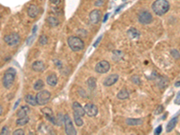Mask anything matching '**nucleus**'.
<instances>
[{"label": "nucleus", "mask_w": 180, "mask_h": 135, "mask_svg": "<svg viewBox=\"0 0 180 135\" xmlns=\"http://www.w3.org/2000/svg\"><path fill=\"white\" fill-rule=\"evenodd\" d=\"M152 10L157 16H163L169 10V3L167 0H156L152 4Z\"/></svg>", "instance_id": "obj_1"}, {"label": "nucleus", "mask_w": 180, "mask_h": 135, "mask_svg": "<svg viewBox=\"0 0 180 135\" xmlns=\"http://www.w3.org/2000/svg\"><path fill=\"white\" fill-rule=\"evenodd\" d=\"M16 77V70L14 68H9L4 73L3 77V86L6 89H9L13 86Z\"/></svg>", "instance_id": "obj_2"}, {"label": "nucleus", "mask_w": 180, "mask_h": 135, "mask_svg": "<svg viewBox=\"0 0 180 135\" xmlns=\"http://www.w3.org/2000/svg\"><path fill=\"white\" fill-rule=\"evenodd\" d=\"M68 44L71 50L76 52L82 51L85 46L84 42L78 36H69L68 38Z\"/></svg>", "instance_id": "obj_3"}, {"label": "nucleus", "mask_w": 180, "mask_h": 135, "mask_svg": "<svg viewBox=\"0 0 180 135\" xmlns=\"http://www.w3.org/2000/svg\"><path fill=\"white\" fill-rule=\"evenodd\" d=\"M35 97L39 105H44L51 100V93L48 90H42L37 93Z\"/></svg>", "instance_id": "obj_4"}, {"label": "nucleus", "mask_w": 180, "mask_h": 135, "mask_svg": "<svg viewBox=\"0 0 180 135\" xmlns=\"http://www.w3.org/2000/svg\"><path fill=\"white\" fill-rule=\"evenodd\" d=\"M64 125H65V131L67 134H69V135L77 134V131L74 128V125L72 124V121L68 115H64Z\"/></svg>", "instance_id": "obj_5"}, {"label": "nucleus", "mask_w": 180, "mask_h": 135, "mask_svg": "<svg viewBox=\"0 0 180 135\" xmlns=\"http://www.w3.org/2000/svg\"><path fill=\"white\" fill-rule=\"evenodd\" d=\"M4 41L9 46H15V45L19 43V42H20V36L18 35V33H10V34L6 35L5 37H4Z\"/></svg>", "instance_id": "obj_6"}, {"label": "nucleus", "mask_w": 180, "mask_h": 135, "mask_svg": "<svg viewBox=\"0 0 180 135\" xmlns=\"http://www.w3.org/2000/svg\"><path fill=\"white\" fill-rule=\"evenodd\" d=\"M95 70L99 74H104V73H107L110 70V64L106 60H101L95 65Z\"/></svg>", "instance_id": "obj_7"}, {"label": "nucleus", "mask_w": 180, "mask_h": 135, "mask_svg": "<svg viewBox=\"0 0 180 135\" xmlns=\"http://www.w3.org/2000/svg\"><path fill=\"white\" fill-rule=\"evenodd\" d=\"M138 20L142 24H149L153 21L152 15L148 11H142L138 15Z\"/></svg>", "instance_id": "obj_8"}, {"label": "nucleus", "mask_w": 180, "mask_h": 135, "mask_svg": "<svg viewBox=\"0 0 180 135\" xmlns=\"http://www.w3.org/2000/svg\"><path fill=\"white\" fill-rule=\"evenodd\" d=\"M42 113L43 114V115L45 116V118H46L47 120H49V121L52 122V124H57L56 118L54 117L52 110L50 107H43V108H42Z\"/></svg>", "instance_id": "obj_9"}, {"label": "nucleus", "mask_w": 180, "mask_h": 135, "mask_svg": "<svg viewBox=\"0 0 180 135\" xmlns=\"http://www.w3.org/2000/svg\"><path fill=\"white\" fill-rule=\"evenodd\" d=\"M85 112L89 117H94L97 115L98 113V109L97 105H95L94 104H87L85 105Z\"/></svg>", "instance_id": "obj_10"}, {"label": "nucleus", "mask_w": 180, "mask_h": 135, "mask_svg": "<svg viewBox=\"0 0 180 135\" xmlns=\"http://www.w3.org/2000/svg\"><path fill=\"white\" fill-rule=\"evenodd\" d=\"M101 19V11L100 10H93L89 15V20L93 24H97Z\"/></svg>", "instance_id": "obj_11"}, {"label": "nucleus", "mask_w": 180, "mask_h": 135, "mask_svg": "<svg viewBox=\"0 0 180 135\" xmlns=\"http://www.w3.org/2000/svg\"><path fill=\"white\" fill-rule=\"evenodd\" d=\"M118 79H119V76L117 74H112L110 76H108L104 80V85L105 87H111V86H113L114 84L117 82Z\"/></svg>", "instance_id": "obj_12"}, {"label": "nucleus", "mask_w": 180, "mask_h": 135, "mask_svg": "<svg viewBox=\"0 0 180 135\" xmlns=\"http://www.w3.org/2000/svg\"><path fill=\"white\" fill-rule=\"evenodd\" d=\"M72 108H73L74 113L79 115L80 116H83V115H86L85 108H83L82 105H81L78 102H74L73 105H72Z\"/></svg>", "instance_id": "obj_13"}, {"label": "nucleus", "mask_w": 180, "mask_h": 135, "mask_svg": "<svg viewBox=\"0 0 180 135\" xmlns=\"http://www.w3.org/2000/svg\"><path fill=\"white\" fill-rule=\"evenodd\" d=\"M27 14L31 18H35L39 14V8L35 5H30L27 9Z\"/></svg>", "instance_id": "obj_14"}, {"label": "nucleus", "mask_w": 180, "mask_h": 135, "mask_svg": "<svg viewBox=\"0 0 180 135\" xmlns=\"http://www.w3.org/2000/svg\"><path fill=\"white\" fill-rule=\"evenodd\" d=\"M32 70H34L36 72H42L45 69V66H44L42 61L37 60V61H34V62L32 63Z\"/></svg>", "instance_id": "obj_15"}, {"label": "nucleus", "mask_w": 180, "mask_h": 135, "mask_svg": "<svg viewBox=\"0 0 180 135\" xmlns=\"http://www.w3.org/2000/svg\"><path fill=\"white\" fill-rule=\"evenodd\" d=\"M30 113V108L28 105H23L17 112V116L18 117H25L27 116L28 114Z\"/></svg>", "instance_id": "obj_16"}, {"label": "nucleus", "mask_w": 180, "mask_h": 135, "mask_svg": "<svg viewBox=\"0 0 180 135\" xmlns=\"http://www.w3.org/2000/svg\"><path fill=\"white\" fill-rule=\"evenodd\" d=\"M127 34L129 36V38L131 40H134L140 37V32L135 29V28H131L127 31Z\"/></svg>", "instance_id": "obj_17"}, {"label": "nucleus", "mask_w": 180, "mask_h": 135, "mask_svg": "<svg viewBox=\"0 0 180 135\" xmlns=\"http://www.w3.org/2000/svg\"><path fill=\"white\" fill-rule=\"evenodd\" d=\"M25 102L30 105H32V106H35L36 105H38L37 104V100H36V97H34L31 94H28L25 96Z\"/></svg>", "instance_id": "obj_18"}, {"label": "nucleus", "mask_w": 180, "mask_h": 135, "mask_svg": "<svg viewBox=\"0 0 180 135\" xmlns=\"http://www.w3.org/2000/svg\"><path fill=\"white\" fill-rule=\"evenodd\" d=\"M58 83V78L55 74H51L47 77V84L51 87H55Z\"/></svg>", "instance_id": "obj_19"}, {"label": "nucleus", "mask_w": 180, "mask_h": 135, "mask_svg": "<svg viewBox=\"0 0 180 135\" xmlns=\"http://www.w3.org/2000/svg\"><path fill=\"white\" fill-rule=\"evenodd\" d=\"M142 120L141 119H131L128 118L126 119V124L130 126H134V125H140L142 124Z\"/></svg>", "instance_id": "obj_20"}, {"label": "nucleus", "mask_w": 180, "mask_h": 135, "mask_svg": "<svg viewBox=\"0 0 180 135\" xmlns=\"http://www.w3.org/2000/svg\"><path fill=\"white\" fill-rule=\"evenodd\" d=\"M176 122H177V117H173L169 122V124L167 125V132H169L171 131L176 125Z\"/></svg>", "instance_id": "obj_21"}, {"label": "nucleus", "mask_w": 180, "mask_h": 135, "mask_svg": "<svg viewBox=\"0 0 180 135\" xmlns=\"http://www.w3.org/2000/svg\"><path fill=\"white\" fill-rule=\"evenodd\" d=\"M47 23L49 24L51 27H56L59 24V21L54 16H50L47 18Z\"/></svg>", "instance_id": "obj_22"}, {"label": "nucleus", "mask_w": 180, "mask_h": 135, "mask_svg": "<svg viewBox=\"0 0 180 135\" xmlns=\"http://www.w3.org/2000/svg\"><path fill=\"white\" fill-rule=\"evenodd\" d=\"M117 98H119L120 100L127 99V98H129V92L126 89H122L117 94Z\"/></svg>", "instance_id": "obj_23"}, {"label": "nucleus", "mask_w": 180, "mask_h": 135, "mask_svg": "<svg viewBox=\"0 0 180 135\" xmlns=\"http://www.w3.org/2000/svg\"><path fill=\"white\" fill-rule=\"evenodd\" d=\"M30 121L28 116H25V117H19L18 120L16 121V124L20 125V126H23L26 124H28V122Z\"/></svg>", "instance_id": "obj_24"}, {"label": "nucleus", "mask_w": 180, "mask_h": 135, "mask_svg": "<svg viewBox=\"0 0 180 135\" xmlns=\"http://www.w3.org/2000/svg\"><path fill=\"white\" fill-rule=\"evenodd\" d=\"M44 88V82L42 80V79H39L35 82L34 86H33V88L36 90V91H41L42 88Z\"/></svg>", "instance_id": "obj_25"}, {"label": "nucleus", "mask_w": 180, "mask_h": 135, "mask_svg": "<svg viewBox=\"0 0 180 135\" xmlns=\"http://www.w3.org/2000/svg\"><path fill=\"white\" fill-rule=\"evenodd\" d=\"M88 86V88L90 90H93L95 88V84H97V81H95V78H89L88 79V82H87Z\"/></svg>", "instance_id": "obj_26"}, {"label": "nucleus", "mask_w": 180, "mask_h": 135, "mask_svg": "<svg viewBox=\"0 0 180 135\" xmlns=\"http://www.w3.org/2000/svg\"><path fill=\"white\" fill-rule=\"evenodd\" d=\"M74 121H75V124L77 126L80 127L83 125V120L81 119V116L76 113H74Z\"/></svg>", "instance_id": "obj_27"}, {"label": "nucleus", "mask_w": 180, "mask_h": 135, "mask_svg": "<svg viewBox=\"0 0 180 135\" xmlns=\"http://www.w3.org/2000/svg\"><path fill=\"white\" fill-rule=\"evenodd\" d=\"M56 121H57V124L56 125H61L62 124H64V116L61 115V114H59L57 118H56Z\"/></svg>", "instance_id": "obj_28"}, {"label": "nucleus", "mask_w": 180, "mask_h": 135, "mask_svg": "<svg viewBox=\"0 0 180 135\" xmlns=\"http://www.w3.org/2000/svg\"><path fill=\"white\" fill-rule=\"evenodd\" d=\"M39 42H40L41 45H45V44L48 42V38H47V36H45V35H41Z\"/></svg>", "instance_id": "obj_29"}, {"label": "nucleus", "mask_w": 180, "mask_h": 135, "mask_svg": "<svg viewBox=\"0 0 180 135\" xmlns=\"http://www.w3.org/2000/svg\"><path fill=\"white\" fill-rule=\"evenodd\" d=\"M77 33L78 36H80V37H86L87 34H88V32L84 29H79V30H78Z\"/></svg>", "instance_id": "obj_30"}, {"label": "nucleus", "mask_w": 180, "mask_h": 135, "mask_svg": "<svg viewBox=\"0 0 180 135\" xmlns=\"http://www.w3.org/2000/svg\"><path fill=\"white\" fill-rule=\"evenodd\" d=\"M171 55H172L175 59H179V58H180V53H179L176 50H172V51H171Z\"/></svg>", "instance_id": "obj_31"}, {"label": "nucleus", "mask_w": 180, "mask_h": 135, "mask_svg": "<svg viewBox=\"0 0 180 135\" xmlns=\"http://www.w3.org/2000/svg\"><path fill=\"white\" fill-rule=\"evenodd\" d=\"M131 81H133V83H135L136 85L140 84V78L138 76H133V78H131Z\"/></svg>", "instance_id": "obj_32"}, {"label": "nucleus", "mask_w": 180, "mask_h": 135, "mask_svg": "<svg viewBox=\"0 0 180 135\" xmlns=\"http://www.w3.org/2000/svg\"><path fill=\"white\" fill-rule=\"evenodd\" d=\"M23 134H25V131L22 130V129L16 130V131L13 132V135H23Z\"/></svg>", "instance_id": "obj_33"}, {"label": "nucleus", "mask_w": 180, "mask_h": 135, "mask_svg": "<svg viewBox=\"0 0 180 135\" xmlns=\"http://www.w3.org/2000/svg\"><path fill=\"white\" fill-rule=\"evenodd\" d=\"M162 111H163V106H162V105H159L158 108L155 110L154 114H155V115H160V114L162 113Z\"/></svg>", "instance_id": "obj_34"}, {"label": "nucleus", "mask_w": 180, "mask_h": 135, "mask_svg": "<svg viewBox=\"0 0 180 135\" xmlns=\"http://www.w3.org/2000/svg\"><path fill=\"white\" fill-rule=\"evenodd\" d=\"M1 134L2 135H6V134H9V130H8V127L7 126H4L1 130Z\"/></svg>", "instance_id": "obj_35"}, {"label": "nucleus", "mask_w": 180, "mask_h": 135, "mask_svg": "<svg viewBox=\"0 0 180 135\" xmlns=\"http://www.w3.org/2000/svg\"><path fill=\"white\" fill-rule=\"evenodd\" d=\"M161 131H162V126H161V125H160V126H158V127H157V129L155 130L154 133H155V134H157V135H159V134H160V133H161Z\"/></svg>", "instance_id": "obj_36"}, {"label": "nucleus", "mask_w": 180, "mask_h": 135, "mask_svg": "<svg viewBox=\"0 0 180 135\" xmlns=\"http://www.w3.org/2000/svg\"><path fill=\"white\" fill-rule=\"evenodd\" d=\"M175 104L176 105H180V92H178L176 99H175Z\"/></svg>", "instance_id": "obj_37"}, {"label": "nucleus", "mask_w": 180, "mask_h": 135, "mask_svg": "<svg viewBox=\"0 0 180 135\" xmlns=\"http://www.w3.org/2000/svg\"><path fill=\"white\" fill-rule=\"evenodd\" d=\"M102 37H103V36H102V35H100L99 37H98V39H97V41H95V42L94 43V47H95V48H97V45L99 44V42H100V41H101Z\"/></svg>", "instance_id": "obj_38"}, {"label": "nucleus", "mask_w": 180, "mask_h": 135, "mask_svg": "<svg viewBox=\"0 0 180 135\" xmlns=\"http://www.w3.org/2000/svg\"><path fill=\"white\" fill-rule=\"evenodd\" d=\"M104 4V0H97V1L95 2V6H100Z\"/></svg>", "instance_id": "obj_39"}, {"label": "nucleus", "mask_w": 180, "mask_h": 135, "mask_svg": "<svg viewBox=\"0 0 180 135\" xmlns=\"http://www.w3.org/2000/svg\"><path fill=\"white\" fill-rule=\"evenodd\" d=\"M50 1L52 2V4H53V5H59V2H61V0H50Z\"/></svg>", "instance_id": "obj_40"}, {"label": "nucleus", "mask_w": 180, "mask_h": 135, "mask_svg": "<svg viewBox=\"0 0 180 135\" xmlns=\"http://www.w3.org/2000/svg\"><path fill=\"white\" fill-rule=\"evenodd\" d=\"M108 16H109V14H106V15L104 16V19H103V23H105V22L107 21Z\"/></svg>", "instance_id": "obj_41"}, {"label": "nucleus", "mask_w": 180, "mask_h": 135, "mask_svg": "<svg viewBox=\"0 0 180 135\" xmlns=\"http://www.w3.org/2000/svg\"><path fill=\"white\" fill-rule=\"evenodd\" d=\"M36 31H37V25H34V26H33V29H32V34H35V33H36Z\"/></svg>", "instance_id": "obj_42"}, {"label": "nucleus", "mask_w": 180, "mask_h": 135, "mask_svg": "<svg viewBox=\"0 0 180 135\" xmlns=\"http://www.w3.org/2000/svg\"><path fill=\"white\" fill-rule=\"evenodd\" d=\"M0 115H3V106L1 105V106H0Z\"/></svg>", "instance_id": "obj_43"}, {"label": "nucleus", "mask_w": 180, "mask_h": 135, "mask_svg": "<svg viewBox=\"0 0 180 135\" xmlns=\"http://www.w3.org/2000/svg\"><path fill=\"white\" fill-rule=\"evenodd\" d=\"M123 6H124V5H122V6H120V7H118V8L116 9V11H115V12H116V13H118V12H119L120 10H121V8H122Z\"/></svg>", "instance_id": "obj_44"}, {"label": "nucleus", "mask_w": 180, "mask_h": 135, "mask_svg": "<svg viewBox=\"0 0 180 135\" xmlns=\"http://www.w3.org/2000/svg\"><path fill=\"white\" fill-rule=\"evenodd\" d=\"M20 103V100H18V101H16V105H15V106H14V109H16V107H17V105Z\"/></svg>", "instance_id": "obj_45"}, {"label": "nucleus", "mask_w": 180, "mask_h": 135, "mask_svg": "<svg viewBox=\"0 0 180 135\" xmlns=\"http://www.w3.org/2000/svg\"><path fill=\"white\" fill-rule=\"evenodd\" d=\"M175 86H176V87H180V81H177V82H176Z\"/></svg>", "instance_id": "obj_46"}]
</instances>
